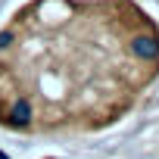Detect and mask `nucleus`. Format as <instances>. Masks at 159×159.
Segmentation results:
<instances>
[{"label": "nucleus", "mask_w": 159, "mask_h": 159, "mask_svg": "<svg viewBox=\"0 0 159 159\" xmlns=\"http://www.w3.org/2000/svg\"><path fill=\"white\" fill-rule=\"evenodd\" d=\"M156 75L159 25L134 0H31L0 28V128H106Z\"/></svg>", "instance_id": "obj_1"}]
</instances>
